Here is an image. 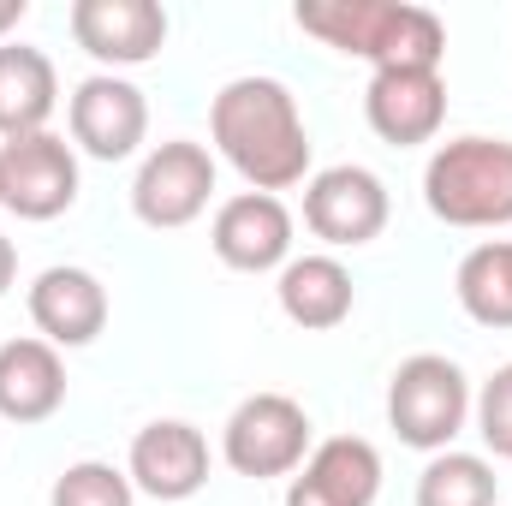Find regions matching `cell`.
<instances>
[{
	"label": "cell",
	"instance_id": "6da1fadb",
	"mask_svg": "<svg viewBox=\"0 0 512 506\" xmlns=\"http://www.w3.org/2000/svg\"><path fill=\"white\" fill-rule=\"evenodd\" d=\"M209 137L215 155L251 185V191H292L310 173V131L298 114V96L280 78H233L221 84V96L209 102Z\"/></svg>",
	"mask_w": 512,
	"mask_h": 506
},
{
	"label": "cell",
	"instance_id": "7a4b0ae2",
	"mask_svg": "<svg viewBox=\"0 0 512 506\" xmlns=\"http://www.w3.org/2000/svg\"><path fill=\"white\" fill-rule=\"evenodd\" d=\"M298 30L370 60L376 72H441L447 60V24L429 6L405 0H298L292 6Z\"/></svg>",
	"mask_w": 512,
	"mask_h": 506
},
{
	"label": "cell",
	"instance_id": "3957f363",
	"mask_svg": "<svg viewBox=\"0 0 512 506\" xmlns=\"http://www.w3.org/2000/svg\"><path fill=\"white\" fill-rule=\"evenodd\" d=\"M423 203L435 221L465 233L512 227V143L507 137H453L423 167Z\"/></svg>",
	"mask_w": 512,
	"mask_h": 506
},
{
	"label": "cell",
	"instance_id": "277c9868",
	"mask_svg": "<svg viewBox=\"0 0 512 506\" xmlns=\"http://www.w3.org/2000/svg\"><path fill=\"white\" fill-rule=\"evenodd\" d=\"M471 376L453 364V358H441V352H417V358H405L393 376H387V429L405 441V447H417V453H447L459 435H465V423H471Z\"/></svg>",
	"mask_w": 512,
	"mask_h": 506
},
{
	"label": "cell",
	"instance_id": "5b68a950",
	"mask_svg": "<svg viewBox=\"0 0 512 506\" xmlns=\"http://www.w3.org/2000/svg\"><path fill=\"white\" fill-rule=\"evenodd\" d=\"M221 459L239 477H292L310 459V411L292 393H251L221 423Z\"/></svg>",
	"mask_w": 512,
	"mask_h": 506
},
{
	"label": "cell",
	"instance_id": "8992f818",
	"mask_svg": "<svg viewBox=\"0 0 512 506\" xmlns=\"http://www.w3.org/2000/svg\"><path fill=\"white\" fill-rule=\"evenodd\" d=\"M215 197V155L191 137L155 143L131 179V215L155 233H179L191 227Z\"/></svg>",
	"mask_w": 512,
	"mask_h": 506
},
{
	"label": "cell",
	"instance_id": "52a82bcc",
	"mask_svg": "<svg viewBox=\"0 0 512 506\" xmlns=\"http://www.w3.org/2000/svg\"><path fill=\"white\" fill-rule=\"evenodd\" d=\"M78 203V149L54 131L0 143V209L18 221H54Z\"/></svg>",
	"mask_w": 512,
	"mask_h": 506
},
{
	"label": "cell",
	"instance_id": "ba28073f",
	"mask_svg": "<svg viewBox=\"0 0 512 506\" xmlns=\"http://www.w3.org/2000/svg\"><path fill=\"white\" fill-rule=\"evenodd\" d=\"M387 215H393L387 185L358 161H340V167H322L304 179V227L334 251H358V245L382 239Z\"/></svg>",
	"mask_w": 512,
	"mask_h": 506
},
{
	"label": "cell",
	"instance_id": "9c48e42d",
	"mask_svg": "<svg viewBox=\"0 0 512 506\" xmlns=\"http://www.w3.org/2000/svg\"><path fill=\"white\" fill-rule=\"evenodd\" d=\"M126 477L137 495H149V501H161V506L203 495V483H209V441H203V429L185 423V417L143 423L131 435Z\"/></svg>",
	"mask_w": 512,
	"mask_h": 506
},
{
	"label": "cell",
	"instance_id": "30bf717a",
	"mask_svg": "<svg viewBox=\"0 0 512 506\" xmlns=\"http://www.w3.org/2000/svg\"><path fill=\"white\" fill-rule=\"evenodd\" d=\"M72 143L90 155V161H126L143 149L149 137V102L143 90L120 78V72H90L78 90H72Z\"/></svg>",
	"mask_w": 512,
	"mask_h": 506
},
{
	"label": "cell",
	"instance_id": "8fae6325",
	"mask_svg": "<svg viewBox=\"0 0 512 506\" xmlns=\"http://www.w3.org/2000/svg\"><path fill=\"white\" fill-rule=\"evenodd\" d=\"M209 245L233 274H280L292 262V209L268 191H239L215 209Z\"/></svg>",
	"mask_w": 512,
	"mask_h": 506
},
{
	"label": "cell",
	"instance_id": "7c38bea8",
	"mask_svg": "<svg viewBox=\"0 0 512 506\" xmlns=\"http://www.w3.org/2000/svg\"><path fill=\"white\" fill-rule=\"evenodd\" d=\"M72 42L96 66H149L167 48V12L155 0H72Z\"/></svg>",
	"mask_w": 512,
	"mask_h": 506
},
{
	"label": "cell",
	"instance_id": "4fadbf2b",
	"mask_svg": "<svg viewBox=\"0 0 512 506\" xmlns=\"http://www.w3.org/2000/svg\"><path fill=\"white\" fill-rule=\"evenodd\" d=\"M24 304H30L36 334H42L54 352L90 346V340L108 328V286H102L90 268H78V262L42 268V274L30 280V292H24Z\"/></svg>",
	"mask_w": 512,
	"mask_h": 506
},
{
	"label": "cell",
	"instance_id": "5bb4252c",
	"mask_svg": "<svg viewBox=\"0 0 512 506\" xmlns=\"http://www.w3.org/2000/svg\"><path fill=\"white\" fill-rule=\"evenodd\" d=\"M376 495H382V453L364 435H328L286 483V506H376Z\"/></svg>",
	"mask_w": 512,
	"mask_h": 506
},
{
	"label": "cell",
	"instance_id": "9a60e30c",
	"mask_svg": "<svg viewBox=\"0 0 512 506\" xmlns=\"http://www.w3.org/2000/svg\"><path fill=\"white\" fill-rule=\"evenodd\" d=\"M364 120L393 149L435 143L447 126V78L441 72H376L364 90Z\"/></svg>",
	"mask_w": 512,
	"mask_h": 506
},
{
	"label": "cell",
	"instance_id": "2e32d148",
	"mask_svg": "<svg viewBox=\"0 0 512 506\" xmlns=\"http://www.w3.org/2000/svg\"><path fill=\"white\" fill-rule=\"evenodd\" d=\"M60 405H66V358L42 334L6 340L0 346V417L30 429V423H48Z\"/></svg>",
	"mask_w": 512,
	"mask_h": 506
},
{
	"label": "cell",
	"instance_id": "e0dca14e",
	"mask_svg": "<svg viewBox=\"0 0 512 506\" xmlns=\"http://www.w3.org/2000/svg\"><path fill=\"white\" fill-rule=\"evenodd\" d=\"M274 298H280V310H286L292 328H304V334H328V328H340V322L352 316L358 286H352V268H346L340 256L316 251V256H292V262L280 268Z\"/></svg>",
	"mask_w": 512,
	"mask_h": 506
},
{
	"label": "cell",
	"instance_id": "ac0fdd59",
	"mask_svg": "<svg viewBox=\"0 0 512 506\" xmlns=\"http://www.w3.org/2000/svg\"><path fill=\"white\" fill-rule=\"evenodd\" d=\"M60 108V72L30 42H0V143L48 131Z\"/></svg>",
	"mask_w": 512,
	"mask_h": 506
},
{
	"label": "cell",
	"instance_id": "d6986e66",
	"mask_svg": "<svg viewBox=\"0 0 512 506\" xmlns=\"http://www.w3.org/2000/svg\"><path fill=\"white\" fill-rule=\"evenodd\" d=\"M453 292L477 328H512V239H489V245L465 251Z\"/></svg>",
	"mask_w": 512,
	"mask_h": 506
},
{
	"label": "cell",
	"instance_id": "ffe728a7",
	"mask_svg": "<svg viewBox=\"0 0 512 506\" xmlns=\"http://www.w3.org/2000/svg\"><path fill=\"white\" fill-rule=\"evenodd\" d=\"M495 495H501L495 465L483 453H459V447L435 453L417 477V506H495Z\"/></svg>",
	"mask_w": 512,
	"mask_h": 506
},
{
	"label": "cell",
	"instance_id": "44dd1931",
	"mask_svg": "<svg viewBox=\"0 0 512 506\" xmlns=\"http://www.w3.org/2000/svg\"><path fill=\"white\" fill-rule=\"evenodd\" d=\"M48 506H137V489L120 465L108 459H78L54 477L48 489Z\"/></svg>",
	"mask_w": 512,
	"mask_h": 506
},
{
	"label": "cell",
	"instance_id": "7402d4cb",
	"mask_svg": "<svg viewBox=\"0 0 512 506\" xmlns=\"http://www.w3.org/2000/svg\"><path fill=\"white\" fill-rule=\"evenodd\" d=\"M471 417H477V435L495 459H512V364H501L495 376L477 387L471 399Z\"/></svg>",
	"mask_w": 512,
	"mask_h": 506
},
{
	"label": "cell",
	"instance_id": "603a6c76",
	"mask_svg": "<svg viewBox=\"0 0 512 506\" xmlns=\"http://www.w3.org/2000/svg\"><path fill=\"white\" fill-rule=\"evenodd\" d=\"M12 280H18V245H12V239L0 233V298L12 292Z\"/></svg>",
	"mask_w": 512,
	"mask_h": 506
},
{
	"label": "cell",
	"instance_id": "cb8c5ba5",
	"mask_svg": "<svg viewBox=\"0 0 512 506\" xmlns=\"http://www.w3.org/2000/svg\"><path fill=\"white\" fill-rule=\"evenodd\" d=\"M24 12H30V0H0V36H6V30H18V24H24Z\"/></svg>",
	"mask_w": 512,
	"mask_h": 506
}]
</instances>
